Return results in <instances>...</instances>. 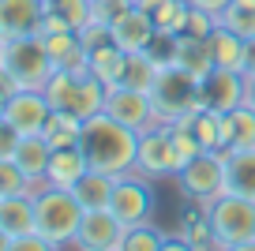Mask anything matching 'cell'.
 Wrapping results in <instances>:
<instances>
[{"instance_id": "obj_11", "label": "cell", "mask_w": 255, "mask_h": 251, "mask_svg": "<svg viewBox=\"0 0 255 251\" xmlns=\"http://www.w3.org/2000/svg\"><path fill=\"white\" fill-rule=\"evenodd\" d=\"M49 113H53V105L45 102V94H41V90L19 87L15 94L8 98V105H4V113H0V117L8 120L19 135H41Z\"/></svg>"}, {"instance_id": "obj_16", "label": "cell", "mask_w": 255, "mask_h": 251, "mask_svg": "<svg viewBox=\"0 0 255 251\" xmlns=\"http://www.w3.org/2000/svg\"><path fill=\"white\" fill-rule=\"evenodd\" d=\"M225 154V191L255 199V146L222 150Z\"/></svg>"}, {"instance_id": "obj_8", "label": "cell", "mask_w": 255, "mask_h": 251, "mask_svg": "<svg viewBox=\"0 0 255 251\" xmlns=\"http://www.w3.org/2000/svg\"><path fill=\"white\" fill-rule=\"evenodd\" d=\"M124 221L102 206V210H83V225L75 233V244L72 248H83V251H117L124 244Z\"/></svg>"}, {"instance_id": "obj_15", "label": "cell", "mask_w": 255, "mask_h": 251, "mask_svg": "<svg viewBox=\"0 0 255 251\" xmlns=\"http://www.w3.org/2000/svg\"><path fill=\"white\" fill-rule=\"evenodd\" d=\"M173 64L184 68L188 75L203 79L210 68H214V56H210V41L199 38V34H173Z\"/></svg>"}, {"instance_id": "obj_5", "label": "cell", "mask_w": 255, "mask_h": 251, "mask_svg": "<svg viewBox=\"0 0 255 251\" xmlns=\"http://www.w3.org/2000/svg\"><path fill=\"white\" fill-rule=\"evenodd\" d=\"M4 71L15 79V87L41 90L49 83V75L56 71L53 56H49V49H45V38H41V34L11 38L8 49H4Z\"/></svg>"}, {"instance_id": "obj_19", "label": "cell", "mask_w": 255, "mask_h": 251, "mask_svg": "<svg viewBox=\"0 0 255 251\" xmlns=\"http://www.w3.org/2000/svg\"><path fill=\"white\" fill-rule=\"evenodd\" d=\"M94 19V0H49L45 4V30H83Z\"/></svg>"}, {"instance_id": "obj_2", "label": "cell", "mask_w": 255, "mask_h": 251, "mask_svg": "<svg viewBox=\"0 0 255 251\" xmlns=\"http://www.w3.org/2000/svg\"><path fill=\"white\" fill-rule=\"evenodd\" d=\"M34 214H38V233L53 248L75 244V233L83 225V203L75 199V191L45 184L41 191H34Z\"/></svg>"}, {"instance_id": "obj_28", "label": "cell", "mask_w": 255, "mask_h": 251, "mask_svg": "<svg viewBox=\"0 0 255 251\" xmlns=\"http://www.w3.org/2000/svg\"><path fill=\"white\" fill-rule=\"evenodd\" d=\"M124 60H128V53L117 45V41H109V45H98L94 53H87V68H90V75H98L102 83H120V75H124Z\"/></svg>"}, {"instance_id": "obj_29", "label": "cell", "mask_w": 255, "mask_h": 251, "mask_svg": "<svg viewBox=\"0 0 255 251\" xmlns=\"http://www.w3.org/2000/svg\"><path fill=\"white\" fill-rule=\"evenodd\" d=\"M79 75H83V71H60V68H56L53 75H49V83L41 87L45 102L53 105V109H72V113H75V98H79Z\"/></svg>"}, {"instance_id": "obj_25", "label": "cell", "mask_w": 255, "mask_h": 251, "mask_svg": "<svg viewBox=\"0 0 255 251\" xmlns=\"http://www.w3.org/2000/svg\"><path fill=\"white\" fill-rule=\"evenodd\" d=\"M113 188H117V176H113V173L87 169V173H83V180L75 184L72 191H75V199L83 203V210H102V206H109Z\"/></svg>"}, {"instance_id": "obj_36", "label": "cell", "mask_w": 255, "mask_h": 251, "mask_svg": "<svg viewBox=\"0 0 255 251\" xmlns=\"http://www.w3.org/2000/svg\"><path fill=\"white\" fill-rule=\"evenodd\" d=\"M131 4H135V0H94V19H102V23H113V19L124 15Z\"/></svg>"}, {"instance_id": "obj_30", "label": "cell", "mask_w": 255, "mask_h": 251, "mask_svg": "<svg viewBox=\"0 0 255 251\" xmlns=\"http://www.w3.org/2000/svg\"><path fill=\"white\" fill-rule=\"evenodd\" d=\"M158 75H161V64L150 60V53H128L120 83H124V87H135V90H146V94H150L154 83H158Z\"/></svg>"}, {"instance_id": "obj_37", "label": "cell", "mask_w": 255, "mask_h": 251, "mask_svg": "<svg viewBox=\"0 0 255 251\" xmlns=\"http://www.w3.org/2000/svg\"><path fill=\"white\" fill-rule=\"evenodd\" d=\"M11 251H53V244H49L38 229H30V233L15 236V248H11Z\"/></svg>"}, {"instance_id": "obj_6", "label": "cell", "mask_w": 255, "mask_h": 251, "mask_svg": "<svg viewBox=\"0 0 255 251\" xmlns=\"http://www.w3.org/2000/svg\"><path fill=\"white\" fill-rule=\"evenodd\" d=\"M176 184L188 199L199 203H214L218 195H225V154L222 150H199L176 173Z\"/></svg>"}, {"instance_id": "obj_13", "label": "cell", "mask_w": 255, "mask_h": 251, "mask_svg": "<svg viewBox=\"0 0 255 251\" xmlns=\"http://www.w3.org/2000/svg\"><path fill=\"white\" fill-rule=\"evenodd\" d=\"M45 0H0V38H26L41 34Z\"/></svg>"}, {"instance_id": "obj_9", "label": "cell", "mask_w": 255, "mask_h": 251, "mask_svg": "<svg viewBox=\"0 0 255 251\" xmlns=\"http://www.w3.org/2000/svg\"><path fill=\"white\" fill-rule=\"evenodd\" d=\"M244 71H229V68H210L207 75L199 79V105L214 113H229L244 102Z\"/></svg>"}, {"instance_id": "obj_43", "label": "cell", "mask_w": 255, "mask_h": 251, "mask_svg": "<svg viewBox=\"0 0 255 251\" xmlns=\"http://www.w3.org/2000/svg\"><path fill=\"white\" fill-rule=\"evenodd\" d=\"M4 49H8V38H0V68H4Z\"/></svg>"}, {"instance_id": "obj_33", "label": "cell", "mask_w": 255, "mask_h": 251, "mask_svg": "<svg viewBox=\"0 0 255 251\" xmlns=\"http://www.w3.org/2000/svg\"><path fill=\"white\" fill-rule=\"evenodd\" d=\"M120 251H165V236L150 225V221H139V225L124 229V244Z\"/></svg>"}, {"instance_id": "obj_1", "label": "cell", "mask_w": 255, "mask_h": 251, "mask_svg": "<svg viewBox=\"0 0 255 251\" xmlns=\"http://www.w3.org/2000/svg\"><path fill=\"white\" fill-rule=\"evenodd\" d=\"M79 150L87 154L90 169H102V173L124 176V173H131V169H135L139 131L124 127L120 120H113L109 113H98V117H87V120H83Z\"/></svg>"}, {"instance_id": "obj_23", "label": "cell", "mask_w": 255, "mask_h": 251, "mask_svg": "<svg viewBox=\"0 0 255 251\" xmlns=\"http://www.w3.org/2000/svg\"><path fill=\"white\" fill-rule=\"evenodd\" d=\"M135 8H143L154 19V26L165 34H184L188 30V15L191 4L188 0H135Z\"/></svg>"}, {"instance_id": "obj_40", "label": "cell", "mask_w": 255, "mask_h": 251, "mask_svg": "<svg viewBox=\"0 0 255 251\" xmlns=\"http://www.w3.org/2000/svg\"><path fill=\"white\" fill-rule=\"evenodd\" d=\"M188 4H191V8H207V11H214V15H218L229 0H188Z\"/></svg>"}, {"instance_id": "obj_18", "label": "cell", "mask_w": 255, "mask_h": 251, "mask_svg": "<svg viewBox=\"0 0 255 251\" xmlns=\"http://www.w3.org/2000/svg\"><path fill=\"white\" fill-rule=\"evenodd\" d=\"M45 49L60 71H90L87 68V49L79 41V30H45Z\"/></svg>"}, {"instance_id": "obj_31", "label": "cell", "mask_w": 255, "mask_h": 251, "mask_svg": "<svg viewBox=\"0 0 255 251\" xmlns=\"http://www.w3.org/2000/svg\"><path fill=\"white\" fill-rule=\"evenodd\" d=\"M218 23L229 26L240 38H255V0H229L222 11H218Z\"/></svg>"}, {"instance_id": "obj_14", "label": "cell", "mask_w": 255, "mask_h": 251, "mask_svg": "<svg viewBox=\"0 0 255 251\" xmlns=\"http://www.w3.org/2000/svg\"><path fill=\"white\" fill-rule=\"evenodd\" d=\"M109 30H113V41H117L124 53H146V45L154 41V34H158V26H154V19L146 15L143 8H131L124 11V15H117L109 23Z\"/></svg>"}, {"instance_id": "obj_4", "label": "cell", "mask_w": 255, "mask_h": 251, "mask_svg": "<svg viewBox=\"0 0 255 251\" xmlns=\"http://www.w3.org/2000/svg\"><path fill=\"white\" fill-rule=\"evenodd\" d=\"M150 102H154L158 124H180V120L199 105V79L188 75V71L176 68V64H169V68H161L158 83H154Z\"/></svg>"}, {"instance_id": "obj_3", "label": "cell", "mask_w": 255, "mask_h": 251, "mask_svg": "<svg viewBox=\"0 0 255 251\" xmlns=\"http://www.w3.org/2000/svg\"><path fill=\"white\" fill-rule=\"evenodd\" d=\"M207 218L218 236V248H229V251L255 248V199L225 191L214 203H207Z\"/></svg>"}, {"instance_id": "obj_22", "label": "cell", "mask_w": 255, "mask_h": 251, "mask_svg": "<svg viewBox=\"0 0 255 251\" xmlns=\"http://www.w3.org/2000/svg\"><path fill=\"white\" fill-rule=\"evenodd\" d=\"M240 146H255V109L244 102L222 117V150H240Z\"/></svg>"}, {"instance_id": "obj_38", "label": "cell", "mask_w": 255, "mask_h": 251, "mask_svg": "<svg viewBox=\"0 0 255 251\" xmlns=\"http://www.w3.org/2000/svg\"><path fill=\"white\" fill-rule=\"evenodd\" d=\"M19 139H23V135H19L15 127L8 124V120L0 117V157H15V146H19Z\"/></svg>"}, {"instance_id": "obj_10", "label": "cell", "mask_w": 255, "mask_h": 251, "mask_svg": "<svg viewBox=\"0 0 255 251\" xmlns=\"http://www.w3.org/2000/svg\"><path fill=\"white\" fill-rule=\"evenodd\" d=\"M109 210L117 214L124 225H139V221H150L154 214V191L146 180H135V176H117V188H113Z\"/></svg>"}, {"instance_id": "obj_24", "label": "cell", "mask_w": 255, "mask_h": 251, "mask_svg": "<svg viewBox=\"0 0 255 251\" xmlns=\"http://www.w3.org/2000/svg\"><path fill=\"white\" fill-rule=\"evenodd\" d=\"M210 41V56H214V68H229V71H244V45L248 41L240 34H233L229 26L218 23L214 30L207 34Z\"/></svg>"}, {"instance_id": "obj_41", "label": "cell", "mask_w": 255, "mask_h": 251, "mask_svg": "<svg viewBox=\"0 0 255 251\" xmlns=\"http://www.w3.org/2000/svg\"><path fill=\"white\" fill-rule=\"evenodd\" d=\"M244 105H252V109H255V75L244 83Z\"/></svg>"}, {"instance_id": "obj_32", "label": "cell", "mask_w": 255, "mask_h": 251, "mask_svg": "<svg viewBox=\"0 0 255 251\" xmlns=\"http://www.w3.org/2000/svg\"><path fill=\"white\" fill-rule=\"evenodd\" d=\"M165 127H169V150H173V173H180L203 146H199V139L191 135V127L184 124V120L180 124H165Z\"/></svg>"}, {"instance_id": "obj_12", "label": "cell", "mask_w": 255, "mask_h": 251, "mask_svg": "<svg viewBox=\"0 0 255 251\" xmlns=\"http://www.w3.org/2000/svg\"><path fill=\"white\" fill-rule=\"evenodd\" d=\"M135 173H143L146 180L173 173V150H169V127L154 124L146 131H139V150H135Z\"/></svg>"}, {"instance_id": "obj_42", "label": "cell", "mask_w": 255, "mask_h": 251, "mask_svg": "<svg viewBox=\"0 0 255 251\" xmlns=\"http://www.w3.org/2000/svg\"><path fill=\"white\" fill-rule=\"evenodd\" d=\"M11 248H15V240H11V236L0 229V251H11Z\"/></svg>"}, {"instance_id": "obj_27", "label": "cell", "mask_w": 255, "mask_h": 251, "mask_svg": "<svg viewBox=\"0 0 255 251\" xmlns=\"http://www.w3.org/2000/svg\"><path fill=\"white\" fill-rule=\"evenodd\" d=\"M222 117L225 113H214L207 105H195V109L184 117V124L191 127V135L199 139L203 150H222Z\"/></svg>"}, {"instance_id": "obj_7", "label": "cell", "mask_w": 255, "mask_h": 251, "mask_svg": "<svg viewBox=\"0 0 255 251\" xmlns=\"http://www.w3.org/2000/svg\"><path fill=\"white\" fill-rule=\"evenodd\" d=\"M105 113L113 120H120L124 127L131 131H146V127L158 124L154 117V102L146 90H135V87H124V83H113L109 94H105Z\"/></svg>"}, {"instance_id": "obj_35", "label": "cell", "mask_w": 255, "mask_h": 251, "mask_svg": "<svg viewBox=\"0 0 255 251\" xmlns=\"http://www.w3.org/2000/svg\"><path fill=\"white\" fill-rule=\"evenodd\" d=\"M214 26H218V15H214V11H207V8H191V15H188V34H199V38H207Z\"/></svg>"}, {"instance_id": "obj_44", "label": "cell", "mask_w": 255, "mask_h": 251, "mask_svg": "<svg viewBox=\"0 0 255 251\" xmlns=\"http://www.w3.org/2000/svg\"><path fill=\"white\" fill-rule=\"evenodd\" d=\"M45 4H49V0H45Z\"/></svg>"}, {"instance_id": "obj_21", "label": "cell", "mask_w": 255, "mask_h": 251, "mask_svg": "<svg viewBox=\"0 0 255 251\" xmlns=\"http://www.w3.org/2000/svg\"><path fill=\"white\" fill-rule=\"evenodd\" d=\"M49 157H53V146L45 142V135H23L19 146H15V161H19V169L26 173L30 184H45Z\"/></svg>"}, {"instance_id": "obj_34", "label": "cell", "mask_w": 255, "mask_h": 251, "mask_svg": "<svg viewBox=\"0 0 255 251\" xmlns=\"http://www.w3.org/2000/svg\"><path fill=\"white\" fill-rule=\"evenodd\" d=\"M34 184L26 180V173L19 169L15 157H0V199L8 195H23V191H30Z\"/></svg>"}, {"instance_id": "obj_17", "label": "cell", "mask_w": 255, "mask_h": 251, "mask_svg": "<svg viewBox=\"0 0 255 251\" xmlns=\"http://www.w3.org/2000/svg\"><path fill=\"white\" fill-rule=\"evenodd\" d=\"M90 169L87 154H83L79 146H56L53 157H49V173H45V184H53V188H68L72 191L75 184L83 180V173Z\"/></svg>"}, {"instance_id": "obj_20", "label": "cell", "mask_w": 255, "mask_h": 251, "mask_svg": "<svg viewBox=\"0 0 255 251\" xmlns=\"http://www.w3.org/2000/svg\"><path fill=\"white\" fill-rule=\"evenodd\" d=\"M0 229L15 240V236L38 229V214H34V191H23V195H8L0 199Z\"/></svg>"}, {"instance_id": "obj_26", "label": "cell", "mask_w": 255, "mask_h": 251, "mask_svg": "<svg viewBox=\"0 0 255 251\" xmlns=\"http://www.w3.org/2000/svg\"><path fill=\"white\" fill-rule=\"evenodd\" d=\"M79 131H83V117L72 109H53L45 120V127H41V135H45L49 146H79Z\"/></svg>"}, {"instance_id": "obj_39", "label": "cell", "mask_w": 255, "mask_h": 251, "mask_svg": "<svg viewBox=\"0 0 255 251\" xmlns=\"http://www.w3.org/2000/svg\"><path fill=\"white\" fill-rule=\"evenodd\" d=\"M244 75L248 79L255 75V38H248V45H244Z\"/></svg>"}]
</instances>
